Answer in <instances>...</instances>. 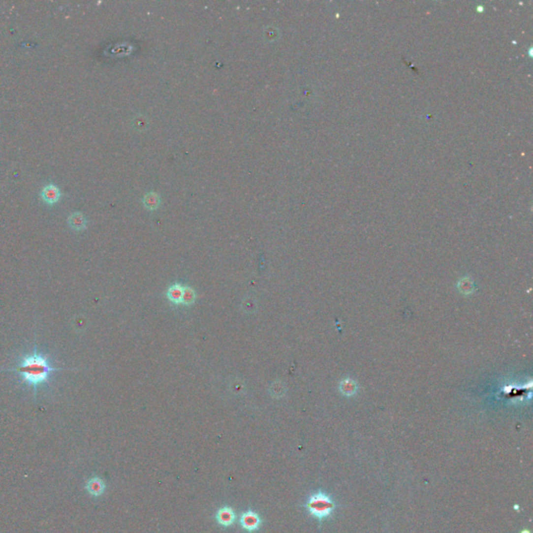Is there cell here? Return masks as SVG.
Wrapping results in <instances>:
<instances>
[{
  "label": "cell",
  "instance_id": "3957f363",
  "mask_svg": "<svg viewBox=\"0 0 533 533\" xmlns=\"http://www.w3.org/2000/svg\"><path fill=\"white\" fill-rule=\"evenodd\" d=\"M240 524L242 528L248 532H255L260 527L261 519L257 512L253 510H247L243 512L240 517Z\"/></svg>",
  "mask_w": 533,
  "mask_h": 533
},
{
  "label": "cell",
  "instance_id": "30bf717a",
  "mask_svg": "<svg viewBox=\"0 0 533 533\" xmlns=\"http://www.w3.org/2000/svg\"><path fill=\"white\" fill-rule=\"evenodd\" d=\"M195 298H196L195 292L192 290L191 287L184 288V296H183V302L182 303H185L187 305L188 304H192L195 301Z\"/></svg>",
  "mask_w": 533,
  "mask_h": 533
},
{
  "label": "cell",
  "instance_id": "8fae6325",
  "mask_svg": "<svg viewBox=\"0 0 533 533\" xmlns=\"http://www.w3.org/2000/svg\"><path fill=\"white\" fill-rule=\"evenodd\" d=\"M523 533H528V532H527V531H526V532H523Z\"/></svg>",
  "mask_w": 533,
  "mask_h": 533
},
{
  "label": "cell",
  "instance_id": "52a82bcc",
  "mask_svg": "<svg viewBox=\"0 0 533 533\" xmlns=\"http://www.w3.org/2000/svg\"><path fill=\"white\" fill-rule=\"evenodd\" d=\"M105 489L104 482L98 477H93L92 479H90L87 484V490L92 496L98 497L100 496Z\"/></svg>",
  "mask_w": 533,
  "mask_h": 533
},
{
  "label": "cell",
  "instance_id": "6da1fadb",
  "mask_svg": "<svg viewBox=\"0 0 533 533\" xmlns=\"http://www.w3.org/2000/svg\"><path fill=\"white\" fill-rule=\"evenodd\" d=\"M60 368H53L44 355L33 352L22 358L18 367L7 369L8 372L20 374L22 380L33 388L40 386L48 380L49 376L54 371H60Z\"/></svg>",
  "mask_w": 533,
  "mask_h": 533
},
{
  "label": "cell",
  "instance_id": "9c48e42d",
  "mask_svg": "<svg viewBox=\"0 0 533 533\" xmlns=\"http://www.w3.org/2000/svg\"><path fill=\"white\" fill-rule=\"evenodd\" d=\"M144 203L149 210H156L159 204V197L156 193H149L146 195Z\"/></svg>",
  "mask_w": 533,
  "mask_h": 533
},
{
  "label": "cell",
  "instance_id": "277c9868",
  "mask_svg": "<svg viewBox=\"0 0 533 533\" xmlns=\"http://www.w3.org/2000/svg\"><path fill=\"white\" fill-rule=\"evenodd\" d=\"M62 197L61 189L52 184L44 186L41 192V198L42 200L47 204H54L58 201H60Z\"/></svg>",
  "mask_w": 533,
  "mask_h": 533
},
{
  "label": "cell",
  "instance_id": "ba28073f",
  "mask_svg": "<svg viewBox=\"0 0 533 533\" xmlns=\"http://www.w3.org/2000/svg\"><path fill=\"white\" fill-rule=\"evenodd\" d=\"M168 298L174 303H182L184 296V287L180 284H174L168 290Z\"/></svg>",
  "mask_w": 533,
  "mask_h": 533
},
{
  "label": "cell",
  "instance_id": "5b68a950",
  "mask_svg": "<svg viewBox=\"0 0 533 533\" xmlns=\"http://www.w3.org/2000/svg\"><path fill=\"white\" fill-rule=\"evenodd\" d=\"M236 512L229 506L221 507L216 513V520L219 525L223 527H229L236 522Z\"/></svg>",
  "mask_w": 533,
  "mask_h": 533
},
{
  "label": "cell",
  "instance_id": "8992f818",
  "mask_svg": "<svg viewBox=\"0 0 533 533\" xmlns=\"http://www.w3.org/2000/svg\"><path fill=\"white\" fill-rule=\"evenodd\" d=\"M68 224L72 229L83 230L87 227V220L83 214L73 213L69 216Z\"/></svg>",
  "mask_w": 533,
  "mask_h": 533
},
{
  "label": "cell",
  "instance_id": "7a4b0ae2",
  "mask_svg": "<svg viewBox=\"0 0 533 533\" xmlns=\"http://www.w3.org/2000/svg\"><path fill=\"white\" fill-rule=\"evenodd\" d=\"M305 507L315 519L324 520L331 516L336 504L326 493L318 492L310 497L305 504Z\"/></svg>",
  "mask_w": 533,
  "mask_h": 533
}]
</instances>
